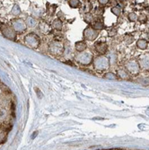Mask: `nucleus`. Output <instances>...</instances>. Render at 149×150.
I'll return each instance as SVG.
<instances>
[{
	"mask_svg": "<svg viewBox=\"0 0 149 150\" xmlns=\"http://www.w3.org/2000/svg\"><path fill=\"white\" fill-rule=\"evenodd\" d=\"M107 49H108V47H107L106 43L100 42L98 44H95V50L100 54H104L107 51Z\"/></svg>",
	"mask_w": 149,
	"mask_h": 150,
	"instance_id": "1a4fd4ad",
	"label": "nucleus"
},
{
	"mask_svg": "<svg viewBox=\"0 0 149 150\" xmlns=\"http://www.w3.org/2000/svg\"><path fill=\"white\" fill-rule=\"evenodd\" d=\"M25 23H26L27 26H29V27H34V26H36L37 22L33 17L29 16V17H27V19L25 21Z\"/></svg>",
	"mask_w": 149,
	"mask_h": 150,
	"instance_id": "f8f14e48",
	"label": "nucleus"
},
{
	"mask_svg": "<svg viewBox=\"0 0 149 150\" xmlns=\"http://www.w3.org/2000/svg\"><path fill=\"white\" fill-rule=\"evenodd\" d=\"M12 27L16 33H23L26 29V23L23 19H13L12 20Z\"/></svg>",
	"mask_w": 149,
	"mask_h": 150,
	"instance_id": "423d86ee",
	"label": "nucleus"
},
{
	"mask_svg": "<svg viewBox=\"0 0 149 150\" xmlns=\"http://www.w3.org/2000/svg\"><path fill=\"white\" fill-rule=\"evenodd\" d=\"M7 135H8V131L3 130L0 132V145H2L3 143H5L6 141Z\"/></svg>",
	"mask_w": 149,
	"mask_h": 150,
	"instance_id": "ddd939ff",
	"label": "nucleus"
},
{
	"mask_svg": "<svg viewBox=\"0 0 149 150\" xmlns=\"http://www.w3.org/2000/svg\"><path fill=\"white\" fill-rule=\"evenodd\" d=\"M93 28L94 29V30H101V29H102L103 28V24L101 23V22H95L94 23V24H93Z\"/></svg>",
	"mask_w": 149,
	"mask_h": 150,
	"instance_id": "f3484780",
	"label": "nucleus"
},
{
	"mask_svg": "<svg viewBox=\"0 0 149 150\" xmlns=\"http://www.w3.org/2000/svg\"><path fill=\"white\" fill-rule=\"evenodd\" d=\"M0 30H1V33L5 38L11 40H15L16 39V32L13 29L12 26L6 23H1L0 24Z\"/></svg>",
	"mask_w": 149,
	"mask_h": 150,
	"instance_id": "f257e3e1",
	"label": "nucleus"
},
{
	"mask_svg": "<svg viewBox=\"0 0 149 150\" xmlns=\"http://www.w3.org/2000/svg\"><path fill=\"white\" fill-rule=\"evenodd\" d=\"M40 29L42 33H49V26L47 23H42L40 24Z\"/></svg>",
	"mask_w": 149,
	"mask_h": 150,
	"instance_id": "2eb2a0df",
	"label": "nucleus"
},
{
	"mask_svg": "<svg viewBox=\"0 0 149 150\" xmlns=\"http://www.w3.org/2000/svg\"><path fill=\"white\" fill-rule=\"evenodd\" d=\"M138 47L144 50V49H145L147 47V42H145V40H140L138 42Z\"/></svg>",
	"mask_w": 149,
	"mask_h": 150,
	"instance_id": "dca6fc26",
	"label": "nucleus"
},
{
	"mask_svg": "<svg viewBox=\"0 0 149 150\" xmlns=\"http://www.w3.org/2000/svg\"><path fill=\"white\" fill-rule=\"evenodd\" d=\"M98 35V32L94 30L93 27L88 26L84 31V38L87 40H93Z\"/></svg>",
	"mask_w": 149,
	"mask_h": 150,
	"instance_id": "0eeeda50",
	"label": "nucleus"
},
{
	"mask_svg": "<svg viewBox=\"0 0 149 150\" xmlns=\"http://www.w3.org/2000/svg\"><path fill=\"white\" fill-rule=\"evenodd\" d=\"M129 19H130L131 21H136V20H137V16L135 15L134 13H130V15H129Z\"/></svg>",
	"mask_w": 149,
	"mask_h": 150,
	"instance_id": "4be33fe9",
	"label": "nucleus"
},
{
	"mask_svg": "<svg viewBox=\"0 0 149 150\" xmlns=\"http://www.w3.org/2000/svg\"><path fill=\"white\" fill-rule=\"evenodd\" d=\"M49 51L55 56L61 55L64 52V45L59 40H53L49 45Z\"/></svg>",
	"mask_w": 149,
	"mask_h": 150,
	"instance_id": "7ed1b4c3",
	"label": "nucleus"
},
{
	"mask_svg": "<svg viewBox=\"0 0 149 150\" xmlns=\"http://www.w3.org/2000/svg\"><path fill=\"white\" fill-rule=\"evenodd\" d=\"M99 2H100V4H102V5H106V4H107L108 2H109V1H102V0H100Z\"/></svg>",
	"mask_w": 149,
	"mask_h": 150,
	"instance_id": "b1692460",
	"label": "nucleus"
},
{
	"mask_svg": "<svg viewBox=\"0 0 149 150\" xmlns=\"http://www.w3.org/2000/svg\"><path fill=\"white\" fill-rule=\"evenodd\" d=\"M85 21H86L87 23H91V22L93 21V16H92L91 15H86V16H85Z\"/></svg>",
	"mask_w": 149,
	"mask_h": 150,
	"instance_id": "412c9836",
	"label": "nucleus"
},
{
	"mask_svg": "<svg viewBox=\"0 0 149 150\" xmlns=\"http://www.w3.org/2000/svg\"><path fill=\"white\" fill-rule=\"evenodd\" d=\"M20 13H21V9H20L19 6H17V5H15V6H13V9H12V11H11V13H12V15L17 16L20 15Z\"/></svg>",
	"mask_w": 149,
	"mask_h": 150,
	"instance_id": "4468645a",
	"label": "nucleus"
},
{
	"mask_svg": "<svg viewBox=\"0 0 149 150\" xmlns=\"http://www.w3.org/2000/svg\"><path fill=\"white\" fill-rule=\"evenodd\" d=\"M94 67H95V69L99 70L106 69L109 67V60L103 56H99L94 59Z\"/></svg>",
	"mask_w": 149,
	"mask_h": 150,
	"instance_id": "39448f33",
	"label": "nucleus"
},
{
	"mask_svg": "<svg viewBox=\"0 0 149 150\" xmlns=\"http://www.w3.org/2000/svg\"><path fill=\"white\" fill-rule=\"evenodd\" d=\"M112 13H115L116 16H119V13H120V8L119 7H118V10H115L114 8H112Z\"/></svg>",
	"mask_w": 149,
	"mask_h": 150,
	"instance_id": "5701e85b",
	"label": "nucleus"
},
{
	"mask_svg": "<svg viewBox=\"0 0 149 150\" xmlns=\"http://www.w3.org/2000/svg\"><path fill=\"white\" fill-rule=\"evenodd\" d=\"M83 9H84V12H85V13H88V12L91 10V4H90L89 2H85V3L84 4Z\"/></svg>",
	"mask_w": 149,
	"mask_h": 150,
	"instance_id": "6ab92c4d",
	"label": "nucleus"
},
{
	"mask_svg": "<svg viewBox=\"0 0 149 150\" xmlns=\"http://www.w3.org/2000/svg\"><path fill=\"white\" fill-rule=\"evenodd\" d=\"M68 4L71 7H78L80 6V1L78 0H71V1H68Z\"/></svg>",
	"mask_w": 149,
	"mask_h": 150,
	"instance_id": "a211bd4d",
	"label": "nucleus"
},
{
	"mask_svg": "<svg viewBox=\"0 0 149 150\" xmlns=\"http://www.w3.org/2000/svg\"><path fill=\"white\" fill-rule=\"evenodd\" d=\"M62 25H63L62 21L60 19H59V18L55 19L52 22V27L57 31H60L62 29Z\"/></svg>",
	"mask_w": 149,
	"mask_h": 150,
	"instance_id": "9b49d317",
	"label": "nucleus"
},
{
	"mask_svg": "<svg viewBox=\"0 0 149 150\" xmlns=\"http://www.w3.org/2000/svg\"><path fill=\"white\" fill-rule=\"evenodd\" d=\"M128 69H129V71L133 74H136L138 73V69H139V67H138V64L136 62V61H129L128 63Z\"/></svg>",
	"mask_w": 149,
	"mask_h": 150,
	"instance_id": "6e6552de",
	"label": "nucleus"
},
{
	"mask_svg": "<svg viewBox=\"0 0 149 150\" xmlns=\"http://www.w3.org/2000/svg\"><path fill=\"white\" fill-rule=\"evenodd\" d=\"M87 48V45L85 42H78L76 43V50L80 53V52H84Z\"/></svg>",
	"mask_w": 149,
	"mask_h": 150,
	"instance_id": "9d476101",
	"label": "nucleus"
},
{
	"mask_svg": "<svg viewBox=\"0 0 149 150\" xmlns=\"http://www.w3.org/2000/svg\"><path fill=\"white\" fill-rule=\"evenodd\" d=\"M76 59L83 65H89L93 60V55L90 52H80L76 56Z\"/></svg>",
	"mask_w": 149,
	"mask_h": 150,
	"instance_id": "20e7f679",
	"label": "nucleus"
},
{
	"mask_svg": "<svg viewBox=\"0 0 149 150\" xmlns=\"http://www.w3.org/2000/svg\"><path fill=\"white\" fill-rule=\"evenodd\" d=\"M24 43L26 46H28L32 49H37L40 45V39L39 36L34 33H29L24 37Z\"/></svg>",
	"mask_w": 149,
	"mask_h": 150,
	"instance_id": "f03ea898",
	"label": "nucleus"
},
{
	"mask_svg": "<svg viewBox=\"0 0 149 150\" xmlns=\"http://www.w3.org/2000/svg\"><path fill=\"white\" fill-rule=\"evenodd\" d=\"M106 78H109V79H117V76H114L112 73H108L106 76H105Z\"/></svg>",
	"mask_w": 149,
	"mask_h": 150,
	"instance_id": "aec40b11",
	"label": "nucleus"
}]
</instances>
